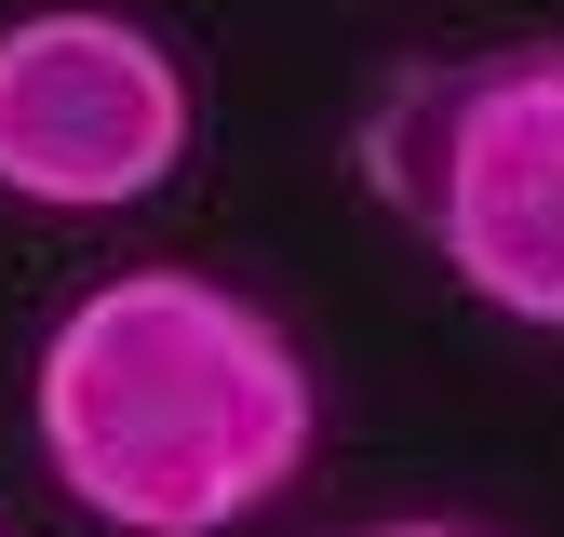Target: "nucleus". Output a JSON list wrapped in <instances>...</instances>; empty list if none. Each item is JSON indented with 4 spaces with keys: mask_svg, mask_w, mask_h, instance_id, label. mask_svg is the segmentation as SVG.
<instances>
[{
    "mask_svg": "<svg viewBox=\"0 0 564 537\" xmlns=\"http://www.w3.org/2000/svg\"><path fill=\"white\" fill-rule=\"evenodd\" d=\"M349 162L457 296H484L524 336H564V41L390 67Z\"/></svg>",
    "mask_w": 564,
    "mask_h": 537,
    "instance_id": "obj_2",
    "label": "nucleus"
},
{
    "mask_svg": "<svg viewBox=\"0 0 564 537\" xmlns=\"http://www.w3.org/2000/svg\"><path fill=\"white\" fill-rule=\"evenodd\" d=\"M364 537H470V524H364Z\"/></svg>",
    "mask_w": 564,
    "mask_h": 537,
    "instance_id": "obj_4",
    "label": "nucleus"
},
{
    "mask_svg": "<svg viewBox=\"0 0 564 537\" xmlns=\"http://www.w3.org/2000/svg\"><path fill=\"white\" fill-rule=\"evenodd\" d=\"M175 162H188V67L162 28L108 0H54L0 28V201L121 216L175 188Z\"/></svg>",
    "mask_w": 564,
    "mask_h": 537,
    "instance_id": "obj_3",
    "label": "nucleus"
},
{
    "mask_svg": "<svg viewBox=\"0 0 564 537\" xmlns=\"http://www.w3.org/2000/svg\"><path fill=\"white\" fill-rule=\"evenodd\" d=\"M28 443L108 537H229L323 443L310 350L216 268H108L28 363Z\"/></svg>",
    "mask_w": 564,
    "mask_h": 537,
    "instance_id": "obj_1",
    "label": "nucleus"
}]
</instances>
